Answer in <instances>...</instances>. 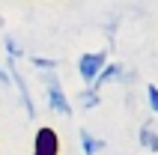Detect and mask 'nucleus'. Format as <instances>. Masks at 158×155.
I'll list each match as a JSON object with an SVG mask.
<instances>
[{"label":"nucleus","mask_w":158,"mask_h":155,"mask_svg":"<svg viewBox=\"0 0 158 155\" xmlns=\"http://www.w3.org/2000/svg\"><path fill=\"white\" fill-rule=\"evenodd\" d=\"M81 146H84V155H96L105 143H102V140H96L87 128H81Z\"/></svg>","instance_id":"nucleus-7"},{"label":"nucleus","mask_w":158,"mask_h":155,"mask_svg":"<svg viewBox=\"0 0 158 155\" xmlns=\"http://www.w3.org/2000/svg\"><path fill=\"white\" fill-rule=\"evenodd\" d=\"M9 75H12V84L18 86V93H21V102H24V111H27V116L33 119L36 116V107H33V98H30V90H27V84H24V75L15 69V60L9 57Z\"/></svg>","instance_id":"nucleus-4"},{"label":"nucleus","mask_w":158,"mask_h":155,"mask_svg":"<svg viewBox=\"0 0 158 155\" xmlns=\"http://www.w3.org/2000/svg\"><path fill=\"white\" fill-rule=\"evenodd\" d=\"M45 90H48V107L57 111L60 116H72V104H69V98H66V93L60 86V78L54 72H45Z\"/></svg>","instance_id":"nucleus-1"},{"label":"nucleus","mask_w":158,"mask_h":155,"mask_svg":"<svg viewBox=\"0 0 158 155\" xmlns=\"http://www.w3.org/2000/svg\"><path fill=\"white\" fill-rule=\"evenodd\" d=\"M33 155H60V134L51 125H42L33 140Z\"/></svg>","instance_id":"nucleus-2"},{"label":"nucleus","mask_w":158,"mask_h":155,"mask_svg":"<svg viewBox=\"0 0 158 155\" xmlns=\"http://www.w3.org/2000/svg\"><path fill=\"white\" fill-rule=\"evenodd\" d=\"M140 143H143V149H149V152H158V131H152V125L146 122L140 128Z\"/></svg>","instance_id":"nucleus-6"},{"label":"nucleus","mask_w":158,"mask_h":155,"mask_svg":"<svg viewBox=\"0 0 158 155\" xmlns=\"http://www.w3.org/2000/svg\"><path fill=\"white\" fill-rule=\"evenodd\" d=\"M0 84H12V78H6V72L0 69Z\"/></svg>","instance_id":"nucleus-12"},{"label":"nucleus","mask_w":158,"mask_h":155,"mask_svg":"<svg viewBox=\"0 0 158 155\" xmlns=\"http://www.w3.org/2000/svg\"><path fill=\"white\" fill-rule=\"evenodd\" d=\"M105 63H107V54H105V51L84 54V57H81V63H78V72H81V78H84L87 84H93V78L105 69Z\"/></svg>","instance_id":"nucleus-3"},{"label":"nucleus","mask_w":158,"mask_h":155,"mask_svg":"<svg viewBox=\"0 0 158 155\" xmlns=\"http://www.w3.org/2000/svg\"><path fill=\"white\" fill-rule=\"evenodd\" d=\"M146 95H149V104H152V111L158 113V86H155V84H149V86H146Z\"/></svg>","instance_id":"nucleus-10"},{"label":"nucleus","mask_w":158,"mask_h":155,"mask_svg":"<svg viewBox=\"0 0 158 155\" xmlns=\"http://www.w3.org/2000/svg\"><path fill=\"white\" fill-rule=\"evenodd\" d=\"M81 104H84L87 111H89V107H96V104H98V93H96V90H89V86H87V90L81 93Z\"/></svg>","instance_id":"nucleus-8"},{"label":"nucleus","mask_w":158,"mask_h":155,"mask_svg":"<svg viewBox=\"0 0 158 155\" xmlns=\"http://www.w3.org/2000/svg\"><path fill=\"white\" fill-rule=\"evenodd\" d=\"M119 72H123V66H119V63H105V69H102L96 78H93L89 90H96V93H98V90H102L105 84H110V81H114V78L119 75Z\"/></svg>","instance_id":"nucleus-5"},{"label":"nucleus","mask_w":158,"mask_h":155,"mask_svg":"<svg viewBox=\"0 0 158 155\" xmlns=\"http://www.w3.org/2000/svg\"><path fill=\"white\" fill-rule=\"evenodd\" d=\"M0 27H3V18H0Z\"/></svg>","instance_id":"nucleus-13"},{"label":"nucleus","mask_w":158,"mask_h":155,"mask_svg":"<svg viewBox=\"0 0 158 155\" xmlns=\"http://www.w3.org/2000/svg\"><path fill=\"white\" fill-rule=\"evenodd\" d=\"M6 51H9V57H12V60L24 54V51H21V48H18V45H15V39H12V36H6Z\"/></svg>","instance_id":"nucleus-11"},{"label":"nucleus","mask_w":158,"mask_h":155,"mask_svg":"<svg viewBox=\"0 0 158 155\" xmlns=\"http://www.w3.org/2000/svg\"><path fill=\"white\" fill-rule=\"evenodd\" d=\"M30 63H33L36 69H45V72L57 69V60H51V57H48V60H45V57H30Z\"/></svg>","instance_id":"nucleus-9"}]
</instances>
